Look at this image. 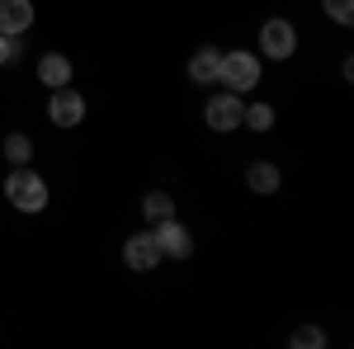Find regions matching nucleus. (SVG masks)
<instances>
[{
	"label": "nucleus",
	"instance_id": "obj_1",
	"mask_svg": "<svg viewBox=\"0 0 354 349\" xmlns=\"http://www.w3.org/2000/svg\"><path fill=\"white\" fill-rule=\"evenodd\" d=\"M5 198H10L19 213H43V208H48V185H43L28 165H15L10 180H5Z\"/></svg>",
	"mask_w": 354,
	"mask_h": 349
},
{
	"label": "nucleus",
	"instance_id": "obj_2",
	"mask_svg": "<svg viewBox=\"0 0 354 349\" xmlns=\"http://www.w3.org/2000/svg\"><path fill=\"white\" fill-rule=\"evenodd\" d=\"M218 81L232 90V95H241V90H255L260 85V57L255 53H222L218 62Z\"/></svg>",
	"mask_w": 354,
	"mask_h": 349
},
{
	"label": "nucleus",
	"instance_id": "obj_3",
	"mask_svg": "<svg viewBox=\"0 0 354 349\" xmlns=\"http://www.w3.org/2000/svg\"><path fill=\"white\" fill-rule=\"evenodd\" d=\"M241 95H232V90H222V95H213L208 100V109H203V118H208V128L213 133H236L241 128Z\"/></svg>",
	"mask_w": 354,
	"mask_h": 349
},
{
	"label": "nucleus",
	"instance_id": "obj_4",
	"mask_svg": "<svg viewBox=\"0 0 354 349\" xmlns=\"http://www.w3.org/2000/svg\"><path fill=\"white\" fill-rule=\"evenodd\" d=\"M293 48H298L293 24H288V19H265V28H260V53L274 57V62H288Z\"/></svg>",
	"mask_w": 354,
	"mask_h": 349
},
{
	"label": "nucleus",
	"instance_id": "obj_5",
	"mask_svg": "<svg viewBox=\"0 0 354 349\" xmlns=\"http://www.w3.org/2000/svg\"><path fill=\"white\" fill-rule=\"evenodd\" d=\"M151 241H156V250H161V260H165V255H170V260H189V255H194L189 232H185V227H180L175 217H161V222H156Z\"/></svg>",
	"mask_w": 354,
	"mask_h": 349
},
{
	"label": "nucleus",
	"instance_id": "obj_6",
	"mask_svg": "<svg viewBox=\"0 0 354 349\" xmlns=\"http://www.w3.org/2000/svg\"><path fill=\"white\" fill-rule=\"evenodd\" d=\"M48 118H53L57 128H76V123L85 118V100L76 95V90L62 85V90H53V100H48Z\"/></svg>",
	"mask_w": 354,
	"mask_h": 349
},
{
	"label": "nucleus",
	"instance_id": "obj_7",
	"mask_svg": "<svg viewBox=\"0 0 354 349\" xmlns=\"http://www.w3.org/2000/svg\"><path fill=\"white\" fill-rule=\"evenodd\" d=\"M123 265L137 269V274H147V269L161 265V250H156V241H151V232H137V236L123 241Z\"/></svg>",
	"mask_w": 354,
	"mask_h": 349
},
{
	"label": "nucleus",
	"instance_id": "obj_8",
	"mask_svg": "<svg viewBox=\"0 0 354 349\" xmlns=\"http://www.w3.org/2000/svg\"><path fill=\"white\" fill-rule=\"evenodd\" d=\"M33 24V5L28 0H0V33H24V28Z\"/></svg>",
	"mask_w": 354,
	"mask_h": 349
},
{
	"label": "nucleus",
	"instance_id": "obj_9",
	"mask_svg": "<svg viewBox=\"0 0 354 349\" xmlns=\"http://www.w3.org/2000/svg\"><path fill=\"white\" fill-rule=\"evenodd\" d=\"M38 81L48 85V90H62V85H71V62L62 53H48L38 62Z\"/></svg>",
	"mask_w": 354,
	"mask_h": 349
},
{
	"label": "nucleus",
	"instance_id": "obj_10",
	"mask_svg": "<svg viewBox=\"0 0 354 349\" xmlns=\"http://www.w3.org/2000/svg\"><path fill=\"white\" fill-rule=\"evenodd\" d=\"M218 62H222V53H218V48H198V53L189 57V81H198V85H213V81H218Z\"/></svg>",
	"mask_w": 354,
	"mask_h": 349
},
{
	"label": "nucleus",
	"instance_id": "obj_11",
	"mask_svg": "<svg viewBox=\"0 0 354 349\" xmlns=\"http://www.w3.org/2000/svg\"><path fill=\"white\" fill-rule=\"evenodd\" d=\"M245 185L255 189V194H274V189H279V165L250 161V170H245Z\"/></svg>",
	"mask_w": 354,
	"mask_h": 349
},
{
	"label": "nucleus",
	"instance_id": "obj_12",
	"mask_svg": "<svg viewBox=\"0 0 354 349\" xmlns=\"http://www.w3.org/2000/svg\"><path fill=\"white\" fill-rule=\"evenodd\" d=\"M241 123L250 128V133H270L274 128V109L270 104H250V109H241Z\"/></svg>",
	"mask_w": 354,
	"mask_h": 349
},
{
	"label": "nucleus",
	"instance_id": "obj_13",
	"mask_svg": "<svg viewBox=\"0 0 354 349\" xmlns=\"http://www.w3.org/2000/svg\"><path fill=\"white\" fill-rule=\"evenodd\" d=\"M142 208H147V217H151V222H161V217H175V203H170V194H165V189H151V194L142 198Z\"/></svg>",
	"mask_w": 354,
	"mask_h": 349
},
{
	"label": "nucleus",
	"instance_id": "obj_14",
	"mask_svg": "<svg viewBox=\"0 0 354 349\" xmlns=\"http://www.w3.org/2000/svg\"><path fill=\"white\" fill-rule=\"evenodd\" d=\"M28 156H33V142H28V137H5V161L10 165H28Z\"/></svg>",
	"mask_w": 354,
	"mask_h": 349
},
{
	"label": "nucleus",
	"instance_id": "obj_15",
	"mask_svg": "<svg viewBox=\"0 0 354 349\" xmlns=\"http://www.w3.org/2000/svg\"><path fill=\"white\" fill-rule=\"evenodd\" d=\"M288 345H298V349H322V345H326V335H322L317 326H298V330L288 335Z\"/></svg>",
	"mask_w": 354,
	"mask_h": 349
},
{
	"label": "nucleus",
	"instance_id": "obj_16",
	"mask_svg": "<svg viewBox=\"0 0 354 349\" xmlns=\"http://www.w3.org/2000/svg\"><path fill=\"white\" fill-rule=\"evenodd\" d=\"M322 10L335 24H354V0H322Z\"/></svg>",
	"mask_w": 354,
	"mask_h": 349
},
{
	"label": "nucleus",
	"instance_id": "obj_17",
	"mask_svg": "<svg viewBox=\"0 0 354 349\" xmlns=\"http://www.w3.org/2000/svg\"><path fill=\"white\" fill-rule=\"evenodd\" d=\"M15 53H19V48H15V33H0V66H5Z\"/></svg>",
	"mask_w": 354,
	"mask_h": 349
}]
</instances>
